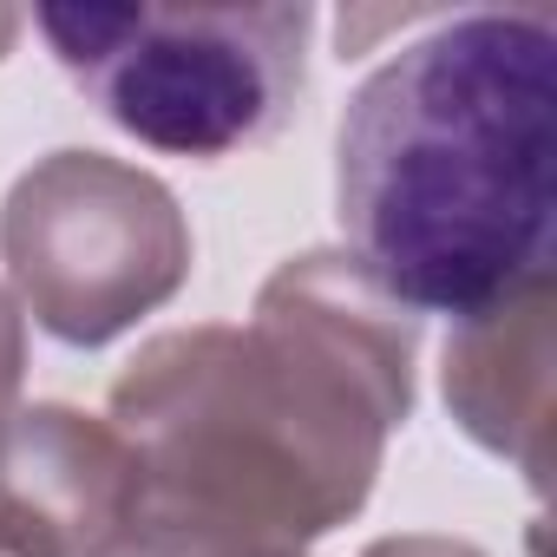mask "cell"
<instances>
[{
  "label": "cell",
  "instance_id": "cell-1",
  "mask_svg": "<svg viewBox=\"0 0 557 557\" xmlns=\"http://www.w3.org/2000/svg\"><path fill=\"white\" fill-rule=\"evenodd\" d=\"M550 14H459L355 92L335 145L348 262L420 315L485 322L544 289Z\"/></svg>",
  "mask_w": 557,
  "mask_h": 557
},
{
  "label": "cell",
  "instance_id": "cell-2",
  "mask_svg": "<svg viewBox=\"0 0 557 557\" xmlns=\"http://www.w3.org/2000/svg\"><path fill=\"white\" fill-rule=\"evenodd\" d=\"M40 34L112 125L223 158L289 119L309 8H47Z\"/></svg>",
  "mask_w": 557,
  "mask_h": 557
},
{
  "label": "cell",
  "instance_id": "cell-3",
  "mask_svg": "<svg viewBox=\"0 0 557 557\" xmlns=\"http://www.w3.org/2000/svg\"><path fill=\"white\" fill-rule=\"evenodd\" d=\"M0 236H8L14 283L27 289L47 335H66V322H73L86 256H99L92 269H99V296H106L112 329H125L151 302H164L190 262L177 203L151 177H138L99 151H60L40 171H27Z\"/></svg>",
  "mask_w": 557,
  "mask_h": 557
},
{
  "label": "cell",
  "instance_id": "cell-4",
  "mask_svg": "<svg viewBox=\"0 0 557 557\" xmlns=\"http://www.w3.org/2000/svg\"><path fill=\"white\" fill-rule=\"evenodd\" d=\"M60 498H73V511L119 537V524H132V505L145 498V459L66 407H40L0 426V544L14 557H86Z\"/></svg>",
  "mask_w": 557,
  "mask_h": 557
},
{
  "label": "cell",
  "instance_id": "cell-5",
  "mask_svg": "<svg viewBox=\"0 0 557 557\" xmlns=\"http://www.w3.org/2000/svg\"><path fill=\"white\" fill-rule=\"evenodd\" d=\"M14 374H21V329H14V315H8V302H0V400H8V387H14Z\"/></svg>",
  "mask_w": 557,
  "mask_h": 557
}]
</instances>
